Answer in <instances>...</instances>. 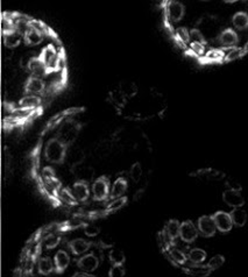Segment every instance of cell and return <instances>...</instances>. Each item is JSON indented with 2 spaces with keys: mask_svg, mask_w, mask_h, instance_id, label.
Returning <instances> with one entry per match:
<instances>
[{
  "mask_svg": "<svg viewBox=\"0 0 248 277\" xmlns=\"http://www.w3.org/2000/svg\"><path fill=\"white\" fill-rule=\"evenodd\" d=\"M68 146L62 142L60 139L51 138L48 140L45 147V157L49 163L52 164H63L67 161Z\"/></svg>",
  "mask_w": 248,
  "mask_h": 277,
  "instance_id": "obj_1",
  "label": "cell"
},
{
  "mask_svg": "<svg viewBox=\"0 0 248 277\" xmlns=\"http://www.w3.org/2000/svg\"><path fill=\"white\" fill-rule=\"evenodd\" d=\"M92 198L95 201H104L110 198L111 182L107 176H100L94 180L91 186Z\"/></svg>",
  "mask_w": 248,
  "mask_h": 277,
  "instance_id": "obj_2",
  "label": "cell"
},
{
  "mask_svg": "<svg viewBox=\"0 0 248 277\" xmlns=\"http://www.w3.org/2000/svg\"><path fill=\"white\" fill-rule=\"evenodd\" d=\"M79 125L76 124L75 121L73 120H68L67 123H64L62 127L58 130V135L57 138L61 140L62 142H64L68 147H70L73 145L74 141L77 139L79 133Z\"/></svg>",
  "mask_w": 248,
  "mask_h": 277,
  "instance_id": "obj_3",
  "label": "cell"
},
{
  "mask_svg": "<svg viewBox=\"0 0 248 277\" xmlns=\"http://www.w3.org/2000/svg\"><path fill=\"white\" fill-rule=\"evenodd\" d=\"M39 57L45 63L46 67H47L48 73H54V71L57 70L60 52H57L54 45H48L47 47H45Z\"/></svg>",
  "mask_w": 248,
  "mask_h": 277,
  "instance_id": "obj_4",
  "label": "cell"
},
{
  "mask_svg": "<svg viewBox=\"0 0 248 277\" xmlns=\"http://www.w3.org/2000/svg\"><path fill=\"white\" fill-rule=\"evenodd\" d=\"M198 228L191 220H185L181 223V229H179V239L185 244H191V242L196 241L198 238Z\"/></svg>",
  "mask_w": 248,
  "mask_h": 277,
  "instance_id": "obj_5",
  "label": "cell"
},
{
  "mask_svg": "<svg viewBox=\"0 0 248 277\" xmlns=\"http://www.w3.org/2000/svg\"><path fill=\"white\" fill-rule=\"evenodd\" d=\"M76 266L84 273L95 272L99 267V259L94 253L84 254L83 256L76 259Z\"/></svg>",
  "mask_w": 248,
  "mask_h": 277,
  "instance_id": "obj_6",
  "label": "cell"
},
{
  "mask_svg": "<svg viewBox=\"0 0 248 277\" xmlns=\"http://www.w3.org/2000/svg\"><path fill=\"white\" fill-rule=\"evenodd\" d=\"M212 218L215 220L217 231L222 233H228L234 226L231 214L224 212V211H217L215 214H212Z\"/></svg>",
  "mask_w": 248,
  "mask_h": 277,
  "instance_id": "obj_7",
  "label": "cell"
},
{
  "mask_svg": "<svg viewBox=\"0 0 248 277\" xmlns=\"http://www.w3.org/2000/svg\"><path fill=\"white\" fill-rule=\"evenodd\" d=\"M197 228L199 234L203 235L204 238H211L217 232V227L212 216L200 217L197 222Z\"/></svg>",
  "mask_w": 248,
  "mask_h": 277,
  "instance_id": "obj_8",
  "label": "cell"
},
{
  "mask_svg": "<svg viewBox=\"0 0 248 277\" xmlns=\"http://www.w3.org/2000/svg\"><path fill=\"white\" fill-rule=\"evenodd\" d=\"M185 14V7L179 1H169L166 6V15L172 23L181 21Z\"/></svg>",
  "mask_w": 248,
  "mask_h": 277,
  "instance_id": "obj_9",
  "label": "cell"
},
{
  "mask_svg": "<svg viewBox=\"0 0 248 277\" xmlns=\"http://www.w3.org/2000/svg\"><path fill=\"white\" fill-rule=\"evenodd\" d=\"M24 90L26 92V95L41 96L46 91V83L43 82L42 78H36V77L29 76L26 79V82H25Z\"/></svg>",
  "mask_w": 248,
  "mask_h": 277,
  "instance_id": "obj_10",
  "label": "cell"
},
{
  "mask_svg": "<svg viewBox=\"0 0 248 277\" xmlns=\"http://www.w3.org/2000/svg\"><path fill=\"white\" fill-rule=\"evenodd\" d=\"M223 201L232 208L243 207L245 205V198L241 195V191H235V190H225L223 192Z\"/></svg>",
  "mask_w": 248,
  "mask_h": 277,
  "instance_id": "obj_11",
  "label": "cell"
},
{
  "mask_svg": "<svg viewBox=\"0 0 248 277\" xmlns=\"http://www.w3.org/2000/svg\"><path fill=\"white\" fill-rule=\"evenodd\" d=\"M94 246L92 241H86L84 239H74L67 244L68 250L71 252V254L76 255V256H83L86 252L90 251V248Z\"/></svg>",
  "mask_w": 248,
  "mask_h": 277,
  "instance_id": "obj_12",
  "label": "cell"
},
{
  "mask_svg": "<svg viewBox=\"0 0 248 277\" xmlns=\"http://www.w3.org/2000/svg\"><path fill=\"white\" fill-rule=\"evenodd\" d=\"M43 39H45V33L32 24H30V27L27 29V32L25 33V35H24L25 43L29 47L41 45Z\"/></svg>",
  "mask_w": 248,
  "mask_h": 277,
  "instance_id": "obj_13",
  "label": "cell"
},
{
  "mask_svg": "<svg viewBox=\"0 0 248 277\" xmlns=\"http://www.w3.org/2000/svg\"><path fill=\"white\" fill-rule=\"evenodd\" d=\"M71 191H73L74 196L79 203H85L90 198V195L92 194L89 183L83 182V180H77V182L74 183L73 186H71Z\"/></svg>",
  "mask_w": 248,
  "mask_h": 277,
  "instance_id": "obj_14",
  "label": "cell"
},
{
  "mask_svg": "<svg viewBox=\"0 0 248 277\" xmlns=\"http://www.w3.org/2000/svg\"><path fill=\"white\" fill-rule=\"evenodd\" d=\"M183 272L194 277H207L211 275L212 270L209 268L207 264L189 263L187 266L183 267Z\"/></svg>",
  "mask_w": 248,
  "mask_h": 277,
  "instance_id": "obj_15",
  "label": "cell"
},
{
  "mask_svg": "<svg viewBox=\"0 0 248 277\" xmlns=\"http://www.w3.org/2000/svg\"><path fill=\"white\" fill-rule=\"evenodd\" d=\"M218 41L225 48H235V46L239 42V36L235 33V30L232 29V28H227V29L223 30L219 34Z\"/></svg>",
  "mask_w": 248,
  "mask_h": 277,
  "instance_id": "obj_16",
  "label": "cell"
},
{
  "mask_svg": "<svg viewBox=\"0 0 248 277\" xmlns=\"http://www.w3.org/2000/svg\"><path fill=\"white\" fill-rule=\"evenodd\" d=\"M54 263H55V273L63 274L66 272L70 264V256L69 254H68V252L63 250L58 251L54 256Z\"/></svg>",
  "mask_w": 248,
  "mask_h": 277,
  "instance_id": "obj_17",
  "label": "cell"
},
{
  "mask_svg": "<svg viewBox=\"0 0 248 277\" xmlns=\"http://www.w3.org/2000/svg\"><path fill=\"white\" fill-rule=\"evenodd\" d=\"M127 189H128V182H127V179L124 176H119L116 180H114L112 189H111L110 198L116 199V198L124 197L126 194Z\"/></svg>",
  "mask_w": 248,
  "mask_h": 277,
  "instance_id": "obj_18",
  "label": "cell"
},
{
  "mask_svg": "<svg viewBox=\"0 0 248 277\" xmlns=\"http://www.w3.org/2000/svg\"><path fill=\"white\" fill-rule=\"evenodd\" d=\"M192 176L198 177V178L204 180H222L225 178V174L222 171L212 169V168H206V169H200L192 174Z\"/></svg>",
  "mask_w": 248,
  "mask_h": 277,
  "instance_id": "obj_19",
  "label": "cell"
},
{
  "mask_svg": "<svg viewBox=\"0 0 248 277\" xmlns=\"http://www.w3.org/2000/svg\"><path fill=\"white\" fill-rule=\"evenodd\" d=\"M27 71H29L30 76L36 77V78H42V77H45L46 75L48 74L47 67L40 60V57L34 58V60L30 62L28 68H27Z\"/></svg>",
  "mask_w": 248,
  "mask_h": 277,
  "instance_id": "obj_20",
  "label": "cell"
},
{
  "mask_svg": "<svg viewBox=\"0 0 248 277\" xmlns=\"http://www.w3.org/2000/svg\"><path fill=\"white\" fill-rule=\"evenodd\" d=\"M85 160V152L80 148H73L68 151L67 161L71 168L80 167Z\"/></svg>",
  "mask_w": 248,
  "mask_h": 277,
  "instance_id": "obj_21",
  "label": "cell"
},
{
  "mask_svg": "<svg viewBox=\"0 0 248 277\" xmlns=\"http://www.w3.org/2000/svg\"><path fill=\"white\" fill-rule=\"evenodd\" d=\"M166 255L168 256V259L172 261V263L175 264V266H184L188 261V255L183 251L178 250L177 247H175V246L170 248V250L166 253Z\"/></svg>",
  "mask_w": 248,
  "mask_h": 277,
  "instance_id": "obj_22",
  "label": "cell"
},
{
  "mask_svg": "<svg viewBox=\"0 0 248 277\" xmlns=\"http://www.w3.org/2000/svg\"><path fill=\"white\" fill-rule=\"evenodd\" d=\"M2 35H4L2 36L4 37V45L10 49H14L17 47H19L21 41L24 40V35L17 29L12 30L10 33L2 34Z\"/></svg>",
  "mask_w": 248,
  "mask_h": 277,
  "instance_id": "obj_23",
  "label": "cell"
},
{
  "mask_svg": "<svg viewBox=\"0 0 248 277\" xmlns=\"http://www.w3.org/2000/svg\"><path fill=\"white\" fill-rule=\"evenodd\" d=\"M41 97L40 96H33V95H26L19 101V106L21 108H26V110L36 111L38 107L41 105Z\"/></svg>",
  "mask_w": 248,
  "mask_h": 277,
  "instance_id": "obj_24",
  "label": "cell"
},
{
  "mask_svg": "<svg viewBox=\"0 0 248 277\" xmlns=\"http://www.w3.org/2000/svg\"><path fill=\"white\" fill-rule=\"evenodd\" d=\"M38 272L40 275L48 276L50 274L55 273V263L54 260L50 257H40L38 261Z\"/></svg>",
  "mask_w": 248,
  "mask_h": 277,
  "instance_id": "obj_25",
  "label": "cell"
},
{
  "mask_svg": "<svg viewBox=\"0 0 248 277\" xmlns=\"http://www.w3.org/2000/svg\"><path fill=\"white\" fill-rule=\"evenodd\" d=\"M179 229H181V223L176 219H172L164 225L163 231L168 234L172 240L175 241L176 239L179 238Z\"/></svg>",
  "mask_w": 248,
  "mask_h": 277,
  "instance_id": "obj_26",
  "label": "cell"
},
{
  "mask_svg": "<svg viewBox=\"0 0 248 277\" xmlns=\"http://www.w3.org/2000/svg\"><path fill=\"white\" fill-rule=\"evenodd\" d=\"M232 218V222H233V225L237 227H244L247 223V212L245 210H243L241 207L239 208H233V210L229 212Z\"/></svg>",
  "mask_w": 248,
  "mask_h": 277,
  "instance_id": "obj_27",
  "label": "cell"
},
{
  "mask_svg": "<svg viewBox=\"0 0 248 277\" xmlns=\"http://www.w3.org/2000/svg\"><path fill=\"white\" fill-rule=\"evenodd\" d=\"M232 24L235 29L245 30L248 28V14L246 12H237L232 17Z\"/></svg>",
  "mask_w": 248,
  "mask_h": 277,
  "instance_id": "obj_28",
  "label": "cell"
},
{
  "mask_svg": "<svg viewBox=\"0 0 248 277\" xmlns=\"http://www.w3.org/2000/svg\"><path fill=\"white\" fill-rule=\"evenodd\" d=\"M57 196H58V201H60L61 203L69 205V206H74V205L77 204V199L75 198V196H74L71 189L62 188L60 191H58Z\"/></svg>",
  "mask_w": 248,
  "mask_h": 277,
  "instance_id": "obj_29",
  "label": "cell"
},
{
  "mask_svg": "<svg viewBox=\"0 0 248 277\" xmlns=\"http://www.w3.org/2000/svg\"><path fill=\"white\" fill-rule=\"evenodd\" d=\"M207 256L206 252L200 250V248H192V250L189 251L188 253V261L190 263H196L200 264L205 261Z\"/></svg>",
  "mask_w": 248,
  "mask_h": 277,
  "instance_id": "obj_30",
  "label": "cell"
},
{
  "mask_svg": "<svg viewBox=\"0 0 248 277\" xmlns=\"http://www.w3.org/2000/svg\"><path fill=\"white\" fill-rule=\"evenodd\" d=\"M119 90L125 96L126 99L134 97L136 93H138V86L133 82H127V80L119 84Z\"/></svg>",
  "mask_w": 248,
  "mask_h": 277,
  "instance_id": "obj_31",
  "label": "cell"
},
{
  "mask_svg": "<svg viewBox=\"0 0 248 277\" xmlns=\"http://www.w3.org/2000/svg\"><path fill=\"white\" fill-rule=\"evenodd\" d=\"M127 201H128V199H127L126 196H124V197H120V198L112 199V201L107 204L106 208H105V212L114 213V212H117V211L122 210V208L127 204Z\"/></svg>",
  "mask_w": 248,
  "mask_h": 277,
  "instance_id": "obj_32",
  "label": "cell"
},
{
  "mask_svg": "<svg viewBox=\"0 0 248 277\" xmlns=\"http://www.w3.org/2000/svg\"><path fill=\"white\" fill-rule=\"evenodd\" d=\"M60 242H61V236L54 234V233H50V234H48L47 236H45V238L42 239L41 244L45 250L51 251L54 250V248H56L57 246L60 245Z\"/></svg>",
  "mask_w": 248,
  "mask_h": 277,
  "instance_id": "obj_33",
  "label": "cell"
},
{
  "mask_svg": "<svg viewBox=\"0 0 248 277\" xmlns=\"http://www.w3.org/2000/svg\"><path fill=\"white\" fill-rule=\"evenodd\" d=\"M108 260L110 262L112 263V266H124L126 261L125 253L122 250H111L110 253H108Z\"/></svg>",
  "mask_w": 248,
  "mask_h": 277,
  "instance_id": "obj_34",
  "label": "cell"
},
{
  "mask_svg": "<svg viewBox=\"0 0 248 277\" xmlns=\"http://www.w3.org/2000/svg\"><path fill=\"white\" fill-rule=\"evenodd\" d=\"M144 175V170H142V166L140 162H135L134 164L131 167V169L128 171V176L134 183H139Z\"/></svg>",
  "mask_w": 248,
  "mask_h": 277,
  "instance_id": "obj_35",
  "label": "cell"
},
{
  "mask_svg": "<svg viewBox=\"0 0 248 277\" xmlns=\"http://www.w3.org/2000/svg\"><path fill=\"white\" fill-rule=\"evenodd\" d=\"M175 39L179 45H187L190 42V30H188V28L179 27L175 30Z\"/></svg>",
  "mask_w": 248,
  "mask_h": 277,
  "instance_id": "obj_36",
  "label": "cell"
},
{
  "mask_svg": "<svg viewBox=\"0 0 248 277\" xmlns=\"http://www.w3.org/2000/svg\"><path fill=\"white\" fill-rule=\"evenodd\" d=\"M95 170L91 167H80L78 173H77V177L78 180H83V182L89 183L90 180L94 178Z\"/></svg>",
  "mask_w": 248,
  "mask_h": 277,
  "instance_id": "obj_37",
  "label": "cell"
},
{
  "mask_svg": "<svg viewBox=\"0 0 248 277\" xmlns=\"http://www.w3.org/2000/svg\"><path fill=\"white\" fill-rule=\"evenodd\" d=\"M111 101H112V104L114 105L116 107H124L125 106L127 99L125 96L123 95L122 92H120V90H114V91L111 92Z\"/></svg>",
  "mask_w": 248,
  "mask_h": 277,
  "instance_id": "obj_38",
  "label": "cell"
},
{
  "mask_svg": "<svg viewBox=\"0 0 248 277\" xmlns=\"http://www.w3.org/2000/svg\"><path fill=\"white\" fill-rule=\"evenodd\" d=\"M245 54H247V50L246 48H232L231 51L228 52V54L225 55V58L224 60L226 62H229V61H234V60H238V58H240L241 56H244Z\"/></svg>",
  "mask_w": 248,
  "mask_h": 277,
  "instance_id": "obj_39",
  "label": "cell"
},
{
  "mask_svg": "<svg viewBox=\"0 0 248 277\" xmlns=\"http://www.w3.org/2000/svg\"><path fill=\"white\" fill-rule=\"evenodd\" d=\"M1 29H2V34L6 33H10L12 30L15 29V24L14 20L12 17H7V15L4 14L1 20Z\"/></svg>",
  "mask_w": 248,
  "mask_h": 277,
  "instance_id": "obj_40",
  "label": "cell"
},
{
  "mask_svg": "<svg viewBox=\"0 0 248 277\" xmlns=\"http://www.w3.org/2000/svg\"><path fill=\"white\" fill-rule=\"evenodd\" d=\"M36 57H39V55L36 54L35 51L25 52V54L20 57V61H19L20 67L23 68V69H26L27 70V68H28V65H29L30 62H32L34 58H36Z\"/></svg>",
  "mask_w": 248,
  "mask_h": 277,
  "instance_id": "obj_41",
  "label": "cell"
},
{
  "mask_svg": "<svg viewBox=\"0 0 248 277\" xmlns=\"http://www.w3.org/2000/svg\"><path fill=\"white\" fill-rule=\"evenodd\" d=\"M190 42L191 43H199V45L205 46L206 40H205V36L203 35V33H201L199 29H196V28H194V29L190 30Z\"/></svg>",
  "mask_w": 248,
  "mask_h": 277,
  "instance_id": "obj_42",
  "label": "cell"
},
{
  "mask_svg": "<svg viewBox=\"0 0 248 277\" xmlns=\"http://www.w3.org/2000/svg\"><path fill=\"white\" fill-rule=\"evenodd\" d=\"M224 263H225V257L223 256V255L218 254V255H215L212 259H210V261L206 264L209 266V268L213 272V270L219 269Z\"/></svg>",
  "mask_w": 248,
  "mask_h": 277,
  "instance_id": "obj_43",
  "label": "cell"
},
{
  "mask_svg": "<svg viewBox=\"0 0 248 277\" xmlns=\"http://www.w3.org/2000/svg\"><path fill=\"white\" fill-rule=\"evenodd\" d=\"M111 149H112V145H111L108 141H103L100 145L98 146L97 149H96V151H97V154L100 157H105L110 154Z\"/></svg>",
  "mask_w": 248,
  "mask_h": 277,
  "instance_id": "obj_44",
  "label": "cell"
},
{
  "mask_svg": "<svg viewBox=\"0 0 248 277\" xmlns=\"http://www.w3.org/2000/svg\"><path fill=\"white\" fill-rule=\"evenodd\" d=\"M41 176L43 180H45V183H48V182H51V180L56 179V175H55V170L54 168L51 167H45L42 169V173H41Z\"/></svg>",
  "mask_w": 248,
  "mask_h": 277,
  "instance_id": "obj_45",
  "label": "cell"
},
{
  "mask_svg": "<svg viewBox=\"0 0 248 277\" xmlns=\"http://www.w3.org/2000/svg\"><path fill=\"white\" fill-rule=\"evenodd\" d=\"M84 233L89 238H95V236L100 234V228L95 224H86L84 226Z\"/></svg>",
  "mask_w": 248,
  "mask_h": 277,
  "instance_id": "obj_46",
  "label": "cell"
},
{
  "mask_svg": "<svg viewBox=\"0 0 248 277\" xmlns=\"http://www.w3.org/2000/svg\"><path fill=\"white\" fill-rule=\"evenodd\" d=\"M223 58H225L224 54H223L222 50H218V49L211 50L205 55V60L207 62H218V61H222Z\"/></svg>",
  "mask_w": 248,
  "mask_h": 277,
  "instance_id": "obj_47",
  "label": "cell"
},
{
  "mask_svg": "<svg viewBox=\"0 0 248 277\" xmlns=\"http://www.w3.org/2000/svg\"><path fill=\"white\" fill-rule=\"evenodd\" d=\"M126 270L124 266H112L110 272H108V277H125Z\"/></svg>",
  "mask_w": 248,
  "mask_h": 277,
  "instance_id": "obj_48",
  "label": "cell"
},
{
  "mask_svg": "<svg viewBox=\"0 0 248 277\" xmlns=\"http://www.w3.org/2000/svg\"><path fill=\"white\" fill-rule=\"evenodd\" d=\"M114 245V241L112 238L108 235H103L99 239V246H100V250H107V248H112Z\"/></svg>",
  "mask_w": 248,
  "mask_h": 277,
  "instance_id": "obj_49",
  "label": "cell"
},
{
  "mask_svg": "<svg viewBox=\"0 0 248 277\" xmlns=\"http://www.w3.org/2000/svg\"><path fill=\"white\" fill-rule=\"evenodd\" d=\"M226 186H227L229 190H235V191H241V190H243V186H241L240 183L234 178H228L226 180Z\"/></svg>",
  "mask_w": 248,
  "mask_h": 277,
  "instance_id": "obj_50",
  "label": "cell"
},
{
  "mask_svg": "<svg viewBox=\"0 0 248 277\" xmlns=\"http://www.w3.org/2000/svg\"><path fill=\"white\" fill-rule=\"evenodd\" d=\"M191 50L194 54L196 55H203L204 54V46L199 45V43H191Z\"/></svg>",
  "mask_w": 248,
  "mask_h": 277,
  "instance_id": "obj_51",
  "label": "cell"
},
{
  "mask_svg": "<svg viewBox=\"0 0 248 277\" xmlns=\"http://www.w3.org/2000/svg\"><path fill=\"white\" fill-rule=\"evenodd\" d=\"M71 277H95L94 275H91L90 273H84V272H79V273H75Z\"/></svg>",
  "mask_w": 248,
  "mask_h": 277,
  "instance_id": "obj_52",
  "label": "cell"
}]
</instances>
